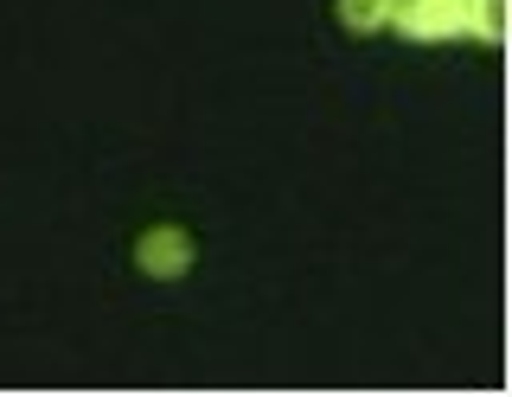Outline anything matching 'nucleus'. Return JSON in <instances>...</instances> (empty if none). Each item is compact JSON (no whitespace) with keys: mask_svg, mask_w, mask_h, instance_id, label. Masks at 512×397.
<instances>
[{"mask_svg":"<svg viewBox=\"0 0 512 397\" xmlns=\"http://www.w3.org/2000/svg\"><path fill=\"white\" fill-rule=\"evenodd\" d=\"M468 7H474V0H397L391 26H397L404 39H423V45H436V39H455V33H468Z\"/></svg>","mask_w":512,"mask_h":397,"instance_id":"obj_1","label":"nucleus"},{"mask_svg":"<svg viewBox=\"0 0 512 397\" xmlns=\"http://www.w3.org/2000/svg\"><path fill=\"white\" fill-rule=\"evenodd\" d=\"M135 263H141V276L173 282V276H186V269H192V237L180 225H154V231H141Z\"/></svg>","mask_w":512,"mask_h":397,"instance_id":"obj_2","label":"nucleus"},{"mask_svg":"<svg viewBox=\"0 0 512 397\" xmlns=\"http://www.w3.org/2000/svg\"><path fill=\"white\" fill-rule=\"evenodd\" d=\"M397 0H340V26L346 33H378V26H391Z\"/></svg>","mask_w":512,"mask_h":397,"instance_id":"obj_3","label":"nucleus"},{"mask_svg":"<svg viewBox=\"0 0 512 397\" xmlns=\"http://www.w3.org/2000/svg\"><path fill=\"white\" fill-rule=\"evenodd\" d=\"M468 33H480L487 45H506V0H474L468 7Z\"/></svg>","mask_w":512,"mask_h":397,"instance_id":"obj_4","label":"nucleus"}]
</instances>
